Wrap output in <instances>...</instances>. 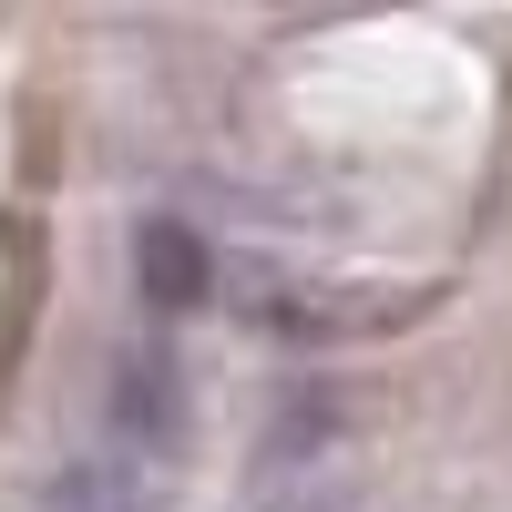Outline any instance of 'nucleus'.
<instances>
[{"label": "nucleus", "instance_id": "1", "mask_svg": "<svg viewBox=\"0 0 512 512\" xmlns=\"http://www.w3.org/2000/svg\"><path fill=\"white\" fill-rule=\"evenodd\" d=\"M175 441H185V379H175L164 349H134V359L113 369V451L154 472Z\"/></svg>", "mask_w": 512, "mask_h": 512}, {"label": "nucleus", "instance_id": "2", "mask_svg": "<svg viewBox=\"0 0 512 512\" xmlns=\"http://www.w3.org/2000/svg\"><path fill=\"white\" fill-rule=\"evenodd\" d=\"M144 482H154L144 461H123V451H93V461H72V472H52L41 512H154V492H144Z\"/></svg>", "mask_w": 512, "mask_h": 512}, {"label": "nucleus", "instance_id": "3", "mask_svg": "<svg viewBox=\"0 0 512 512\" xmlns=\"http://www.w3.org/2000/svg\"><path fill=\"white\" fill-rule=\"evenodd\" d=\"M134 277H144L154 308H195V297H205V236H195V226H144Z\"/></svg>", "mask_w": 512, "mask_h": 512}, {"label": "nucleus", "instance_id": "4", "mask_svg": "<svg viewBox=\"0 0 512 512\" xmlns=\"http://www.w3.org/2000/svg\"><path fill=\"white\" fill-rule=\"evenodd\" d=\"M246 512H359V492H349V482H287V492H267V502H246Z\"/></svg>", "mask_w": 512, "mask_h": 512}]
</instances>
